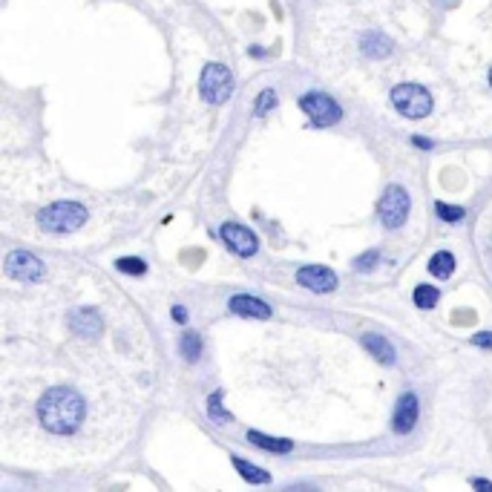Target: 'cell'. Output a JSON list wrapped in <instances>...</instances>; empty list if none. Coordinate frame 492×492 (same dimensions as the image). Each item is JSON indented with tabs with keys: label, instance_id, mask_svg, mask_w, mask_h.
<instances>
[{
	"label": "cell",
	"instance_id": "obj_1",
	"mask_svg": "<svg viewBox=\"0 0 492 492\" xmlns=\"http://www.w3.org/2000/svg\"><path fill=\"white\" fill-rule=\"evenodd\" d=\"M41 420L49 432L69 435V432H75L78 424L84 420V403L75 394H69L66 389H55L41 403Z\"/></svg>",
	"mask_w": 492,
	"mask_h": 492
},
{
	"label": "cell",
	"instance_id": "obj_2",
	"mask_svg": "<svg viewBox=\"0 0 492 492\" xmlns=\"http://www.w3.org/2000/svg\"><path fill=\"white\" fill-rule=\"evenodd\" d=\"M38 222H41L43 231L69 234V231H75V228H81L87 222V207L78 204V201H55L38 216Z\"/></svg>",
	"mask_w": 492,
	"mask_h": 492
},
{
	"label": "cell",
	"instance_id": "obj_3",
	"mask_svg": "<svg viewBox=\"0 0 492 492\" xmlns=\"http://www.w3.org/2000/svg\"><path fill=\"white\" fill-rule=\"evenodd\" d=\"M392 104L406 118H426L432 112V95L420 84H400L392 90Z\"/></svg>",
	"mask_w": 492,
	"mask_h": 492
},
{
	"label": "cell",
	"instance_id": "obj_4",
	"mask_svg": "<svg viewBox=\"0 0 492 492\" xmlns=\"http://www.w3.org/2000/svg\"><path fill=\"white\" fill-rule=\"evenodd\" d=\"M234 90V78H231V69L222 63H207L204 73H201V95L210 104H222Z\"/></svg>",
	"mask_w": 492,
	"mask_h": 492
},
{
	"label": "cell",
	"instance_id": "obj_5",
	"mask_svg": "<svg viewBox=\"0 0 492 492\" xmlns=\"http://www.w3.org/2000/svg\"><path fill=\"white\" fill-rule=\"evenodd\" d=\"M409 216V193L403 187H389L386 196L380 199V219L386 228L403 225Z\"/></svg>",
	"mask_w": 492,
	"mask_h": 492
},
{
	"label": "cell",
	"instance_id": "obj_6",
	"mask_svg": "<svg viewBox=\"0 0 492 492\" xmlns=\"http://www.w3.org/2000/svg\"><path fill=\"white\" fill-rule=\"evenodd\" d=\"M300 107L311 115V121H314L317 127H328V124H337V121L342 118V110H340L328 95L311 93V95H305V98L300 101Z\"/></svg>",
	"mask_w": 492,
	"mask_h": 492
},
{
	"label": "cell",
	"instance_id": "obj_7",
	"mask_svg": "<svg viewBox=\"0 0 492 492\" xmlns=\"http://www.w3.org/2000/svg\"><path fill=\"white\" fill-rule=\"evenodd\" d=\"M6 273L12 279H21V283H38L43 276V265L26 251H12L6 256Z\"/></svg>",
	"mask_w": 492,
	"mask_h": 492
},
{
	"label": "cell",
	"instance_id": "obj_8",
	"mask_svg": "<svg viewBox=\"0 0 492 492\" xmlns=\"http://www.w3.org/2000/svg\"><path fill=\"white\" fill-rule=\"evenodd\" d=\"M222 239L239 256H253L256 253V236L248 228H242V225H234V222L222 225Z\"/></svg>",
	"mask_w": 492,
	"mask_h": 492
},
{
	"label": "cell",
	"instance_id": "obj_9",
	"mask_svg": "<svg viewBox=\"0 0 492 492\" xmlns=\"http://www.w3.org/2000/svg\"><path fill=\"white\" fill-rule=\"evenodd\" d=\"M297 283L311 288V291H334L337 288V273L331 268H323V265H311V268H303L297 273Z\"/></svg>",
	"mask_w": 492,
	"mask_h": 492
},
{
	"label": "cell",
	"instance_id": "obj_10",
	"mask_svg": "<svg viewBox=\"0 0 492 492\" xmlns=\"http://www.w3.org/2000/svg\"><path fill=\"white\" fill-rule=\"evenodd\" d=\"M417 424V397L414 394H403L397 400V409H394V432L406 435L412 432Z\"/></svg>",
	"mask_w": 492,
	"mask_h": 492
},
{
	"label": "cell",
	"instance_id": "obj_11",
	"mask_svg": "<svg viewBox=\"0 0 492 492\" xmlns=\"http://www.w3.org/2000/svg\"><path fill=\"white\" fill-rule=\"evenodd\" d=\"M231 311L234 314H242V317H271V308L262 303V300H253V297H234L231 300Z\"/></svg>",
	"mask_w": 492,
	"mask_h": 492
},
{
	"label": "cell",
	"instance_id": "obj_12",
	"mask_svg": "<svg viewBox=\"0 0 492 492\" xmlns=\"http://www.w3.org/2000/svg\"><path fill=\"white\" fill-rule=\"evenodd\" d=\"M363 342H366L369 351H375V357H377V360H383V363H392V360H394V348H392V342H386L380 334H366Z\"/></svg>",
	"mask_w": 492,
	"mask_h": 492
},
{
	"label": "cell",
	"instance_id": "obj_13",
	"mask_svg": "<svg viewBox=\"0 0 492 492\" xmlns=\"http://www.w3.org/2000/svg\"><path fill=\"white\" fill-rule=\"evenodd\" d=\"M429 271L438 276V279H446V276H452V271H455V256L449 253V251H441V253H435L432 256V262H429Z\"/></svg>",
	"mask_w": 492,
	"mask_h": 492
},
{
	"label": "cell",
	"instance_id": "obj_14",
	"mask_svg": "<svg viewBox=\"0 0 492 492\" xmlns=\"http://www.w3.org/2000/svg\"><path fill=\"white\" fill-rule=\"evenodd\" d=\"M248 441L251 444H259L268 452H288L291 449V441H273V438H265L262 432H248Z\"/></svg>",
	"mask_w": 492,
	"mask_h": 492
},
{
	"label": "cell",
	"instance_id": "obj_15",
	"mask_svg": "<svg viewBox=\"0 0 492 492\" xmlns=\"http://www.w3.org/2000/svg\"><path fill=\"white\" fill-rule=\"evenodd\" d=\"M414 305L417 308H435L438 305V288L435 286H417L414 288Z\"/></svg>",
	"mask_w": 492,
	"mask_h": 492
},
{
	"label": "cell",
	"instance_id": "obj_16",
	"mask_svg": "<svg viewBox=\"0 0 492 492\" xmlns=\"http://www.w3.org/2000/svg\"><path fill=\"white\" fill-rule=\"evenodd\" d=\"M234 466L239 469V475H242V478H248V481H253V483H268V481H271V475H268V472H262V469L251 466V464H248V461H242V458H234Z\"/></svg>",
	"mask_w": 492,
	"mask_h": 492
},
{
	"label": "cell",
	"instance_id": "obj_17",
	"mask_svg": "<svg viewBox=\"0 0 492 492\" xmlns=\"http://www.w3.org/2000/svg\"><path fill=\"white\" fill-rule=\"evenodd\" d=\"M182 351L187 355V360H196V357L201 355V340H199V334L187 331V334L182 337Z\"/></svg>",
	"mask_w": 492,
	"mask_h": 492
},
{
	"label": "cell",
	"instance_id": "obj_18",
	"mask_svg": "<svg viewBox=\"0 0 492 492\" xmlns=\"http://www.w3.org/2000/svg\"><path fill=\"white\" fill-rule=\"evenodd\" d=\"M73 325H75L81 334H90V331L98 325V317H95L93 311H78V314L73 317Z\"/></svg>",
	"mask_w": 492,
	"mask_h": 492
},
{
	"label": "cell",
	"instance_id": "obj_19",
	"mask_svg": "<svg viewBox=\"0 0 492 492\" xmlns=\"http://www.w3.org/2000/svg\"><path fill=\"white\" fill-rule=\"evenodd\" d=\"M435 210L441 214V219H446V222H461V219H464V210H461V207H449V204H444V201H438Z\"/></svg>",
	"mask_w": 492,
	"mask_h": 492
},
{
	"label": "cell",
	"instance_id": "obj_20",
	"mask_svg": "<svg viewBox=\"0 0 492 492\" xmlns=\"http://www.w3.org/2000/svg\"><path fill=\"white\" fill-rule=\"evenodd\" d=\"M118 271H124V273H145V262L135 259V256H124V259H118Z\"/></svg>",
	"mask_w": 492,
	"mask_h": 492
},
{
	"label": "cell",
	"instance_id": "obj_21",
	"mask_svg": "<svg viewBox=\"0 0 492 492\" xmlns=\"http://www.w3.org/2000/svg\"><path fill=\"white\" fill-rule=\"evenodd\" d=\"M273 104H276V93H273V90H265V93L259 95V104H256V110H253V112H256V115H265V112H268Z\"/></svg>",
	"mask_w": 492,
	"mask_h": 492
},
{
	"label": "cell",
	"instance_id": "obj_22",
	"mask_svg": "<svg viewBox=\"0 0 492 492\" xmlns=\"http://www.w3.org/2000/svg\"><path fill=\"white\" fill-rule=\"evenodd\" d=\"M207 406H210V412H214V417H216V420H228V414H225V412H222V406H219V394L210 397V400H207Z\"/></svg>",
	"mask_w": 492,
	"mask_h": 492
},
{
	"label": "cell",
	"instance_id": "obj_23",
	"mask_svg": "<svg viewBox=\"0 0 492 492\" xmlns=\"http://www.w3.org/2000/svg\"><path fill=\"white\" fill-rule=\"evenodd\" d=\"M375 259H377V251H372V253L360 256V259H357V268H360V271H366V268H372V265H375Z\"/></svg>",
	"mask_w": 492,
	"mask_h": 492
},
{
	"label": "cell",
	"instance_id": "obj_24",
	"mask_svg": "<svg viewBox=\"0 0 492 492\" xmlns=\"http://www.w3.org/2000/svg\"><path fill=\"white\" fill-rule=\"evenodd\" d=\"M472 342L475 345H483V348H492V334H475Z\"/></svg>",
	"mask_w": 492,
	"mask_h": 492
},
{
	"label": "cell",
	"instance_id": "obj_25",
	"mask_svg": "<svg viewBox=\"0 0 492 492\" xmlns=\"http://www.w3.org/2000/svg\"><path fill=\"white\" fill-rule=\"evenodd\" d=\"M173 320H176V323H184V320H187V311H184L182 305H173Z\"/></svg>",
	"mask_w": 492,
	"mask_h": 492
},
{
	"label": "cell",
	"instance_id": "obj_26",
	"mask_svg": "<svg viewBox=\"0 0 492 492\" xmlns=\"http://www.w3.org/2000/svg\"><path fill=\"white\" fill-rule=\"evenodd\" d=\"M472 486H475V489H492V481H481V478H475Z\"/></svg>",
	"mask_w": 492,
	"mask_h": 492
},
{
	"label": "cell",
	"instance_id": "obj_27",
	"mask_svg": "<svg viewBox=\"0 0 492 492\" xmlns=\"http://www.w3.org/2000/svg\"><path fill=\"white\" fill-rule=\"evenodd\" d=\"M489 84H492V73H489Z\"/></svg>",
	"mask_w": 492,
	"mask_h": 492
}]
</instances>
